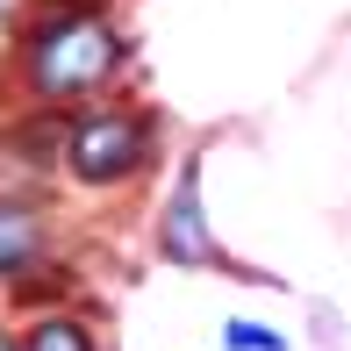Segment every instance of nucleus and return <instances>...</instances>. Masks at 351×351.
Here are the masks:
<instances>
[{
	"instance_id": "20e7f679",
	"label": "nucleus",
	"mask_w": 351,
	"mask_h": 351,
	"mask_svg": "<svg viewBox=\"0 0 351 351\" xmlns=\"http://www.w3.org/2000/svg\"><path fill=\"white\" fill-rule=\"evenodd\" d=\"M43 258V215L22 201H0V280H22Z\"/></svg>"
},
{
	"instance_id": "f03ea898",
	"label": "nucleus",
	"mask_w": 351,
	"mask_h": 351,
	"mask_svg": "<svg viewBox=\"0 0 351 351\" xmlns=\"http://www.w3.org/2000/svg\"><path fill=\"white\" fill-rule=\"evenodd\" d=\"M58 165L79 186H130L151 165V115H136V108H86L65 130V158Z\"/></svg>"
},
{
	"instance_id": "39448f33",
	"label": "nucleus",
	"mask_w": 351,
	"mask_h": 351,
	"mask_svg": "<svg viewBox=\"0 0 351 351\" xmlns=\"http://www.w3.org/2000/svg\"><path fill=\"white\" fill-rule=\"evenodd\" d=\"M22 351H93V330H86V315H72V308H43L36 323H29V337H14Z\"/></svg>"
},
{
	"instance_id": "f257e3e1",
	"label": "nucleus",
	"mask_w": 351,
	"mask_h": 351,
	"mask_svg": "<svg viewBox=\"0 0 351 351\" xmlns=\"http://www.w3.org/2000/svg\"><path fill=\"white\" fill-rule=\"evenodd\" d=\"M122 58H130V36H122L101 8H86V0H43L22 22V36H14L22 86L36 93L43 108L101 93L108 79L122 72Z\"/></svg>"
},
{
	"instance_id": "423d86ee",
	"label": "nucleus",
	"mask_w": 351,
	"mask_h": 351,
	"mask_svg": "<svg viewBox=\"0 0 351 351\" xmlns=\"http://www.w3.org/2000/svg\"><path fill=\"white\" fill-rule=\"evenodd\" d=\"M8 143H22L29 165H58V158H65V122H51V130H43V122H36V130H14Z\"/></svg>"
},
{
	"instance_id": "7ed1b4c3",
	"label": "nucleus",
	"mask_w": 351,
	"mask_h": 351,
	"mask_svg": "<svg viewBox=\"0 0 351 351\" xmlns=\"http://www.w3.org/2000/svg\"><path fill=\"white\" fill-rule=\"evenodd\" d=\"M158 251H165V265H186V273H237V280L273 287V273H251V265L222 258V244L208 237V208H201V158H194V151L180 158V180H172L165 222H158Z\"/></svg>"
},
{
	"instance_id": "6e6552de",
	"label": "nucleus",
	"mask_w": 351,
	"mask_h": 351,
	"mask_svg": "<svg viewBox=\"0 0 351 351\" xmlns=\"http://www.w3.org/2000/svg\"><path fill=\"white\" fill-rule=\"evenodd\" d=\"M0 351H22V344H14V337H8V330H0Z\"/></svg>"
},
{
	"instance_id": "0eeeda50",
	"label": "nucleus",
	"mask_w": 351,
	"mask_h": 351,
	"mask_svg": "<svg viewBox=\"0 0 351 351\" xmlns=\"http://www.w3.org/2000/svg\"><path fill=\"white\" fill-rule=\"evenodd\" d=\"M222 351H287V344H280V330L244 323V315H237V323H222Z\"/></svg>"
}]
</instances>
